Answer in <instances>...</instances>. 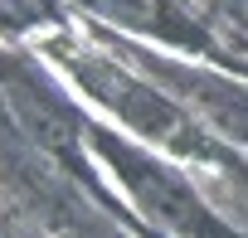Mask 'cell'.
Masks as SVG:
<instances>
[{
  "mask_svg": "<svg viewBox=\"0 0 248 238\" xmlns=\"http://www.w3.org/2000/svg\"><path fill=\"white\" fill-rule=\"evenodd\" d=\"M107 156L117 161V170H122V180L132 185V194L141 199V209L146 214H156L166 228H175V233H190V238H229L224 233V223L175 180V175H166L161 165H151L146 156H132V151H122V146H107Z\"/></svg>",
  "mask_w": 248,
  "mask_h": 238,
  "instance_id": "cell-1",
  "label": "cell"
},
{
  "mask_svg": "<svg viewBox=\"0 0 248 238\" xmlns=\"http://www.w3.org/2000/svg\"><path fill=\"white\" fill-rule=\"evenodd\" d=\"M93 10L122 20V25H132V30H151V34H190L161 0H88Z\"/></svg>",
  "mask_w": 248,
  "mask_h": 238,
  "instance_id": "cell-2",
  "label": "cell"
}]
</instances>
